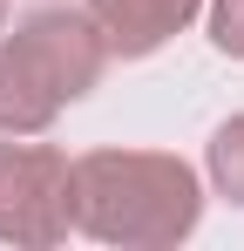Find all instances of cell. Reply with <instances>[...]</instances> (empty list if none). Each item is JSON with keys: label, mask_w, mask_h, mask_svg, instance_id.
I'll return each instance as SVG.
<instances>
[{"label": "cell", "mask_w": 244, "mask_h": 251, "mask_svg": "<svg viewBox=\"0 0 244 251\" xmlns=\"http://www.w3.org/2000/svg\"><path fill=\"white\" fill-rule=\"evenodd\" d=\"M75 231L122 251H170L197 231L203 183L170 150H88L68 163Z\"/></svg>", "instance_id": "cell-1"}, {"label": "cell", "mask_w": 244, "mask_h": 251, "mask_svg": "<svg viewBox=\"0 0 244 251\" xmlns=\"http://www.w3.org/2000/svg\"><path fill=\"white\" fill-rule=\"evenodd\" d=\"M109 68V41L88 7H41L0 34V136H48Z\"/></svg>", "instance_id": "cell-2"}, {"label": "cell", "mask_w": 244, "mask_h": 251, "mask_svg": "<svg viewBox=\"0 0 244 251\" xmlns=\"http://www.w3.org/2000/svg\"><path fill=\"white\" fill-rule=\"evenodd\" d=\"M75 231L68 156L54 143H0V245L48 251Z\"/></svg>", "instance_id": "cell-3"}, {"label": "cell", "mask_w": 244, "mask_h": 251, "mask_svg": "<svg viewBox=\"0 0 244 251\" xmlns=\"http://www.w3.org/2000/svg\"><path fill=\"white\" fill-rule=\"evenodd\" d=\"M88 14H95L109 54L143 61V54H156L163 41H176V34L197 21L203 0H88Z\"/></svg>", "instance_id": "cell-4"}, {"label": "cell", "mask_w": 244, "mask_h": 251, "mask_svg": "<svg viewBox=\"0 0 244 251\" xmlns=\"http://www.w3.org/2000/svg\"><path fill=\"white\" fill-rule=\"evenodd\" d=\"M210 183H217V197L244 210V116L217 123V136H210Z\"/></svg>", "instance_id": "cell-5"}, {"label": "cell", "mask_w": 244, "mask_h": 251, "mask_svg": "<svg viewBox=\"0 0 244 251\" xmlns=\"http://www.w3.org/2000/svg\"><path fill=\"white\" fill-rule=\"evenodd\" d=\"M210 41L217 54L244 61V0H210Z\"/></svg>", "instance_id": "cell-6"}, {"label": "cell", "mask_w": 244, "mask_h": 251, "mask_svg": "<svg viewBox=\"0 0 244 251\" xmlns=\"http://www.w3.org/2000/svg\"><path fill=\"white\" fill-rule=\"evenodd\" d=\"M0 27H7V0H0Z\"/></svg>", "instance_id": "cell-7"}]
</instances>
